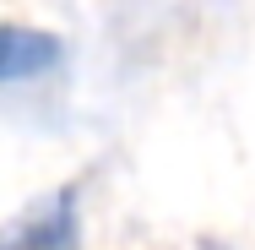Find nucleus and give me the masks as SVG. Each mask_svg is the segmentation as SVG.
Segmentation results:
<instances>
[{"label": "nucleus", "instance_id": "1", "mask_svg": "<svg viewBox=\"0 0 255 250\" xmlns=\"http://www.w3.org/2000/svg\"><path fill=\"white\" fill-rule=\"evenodd\" d=\"M0 250H82V223H76V196L54 191L22 218L0 229Z\"/></svg>", "mask_w": 255, "mask_h": 250}, {"label": "nucleus", "instance_id": "2", "mask_svg": "<svg viewBox=\"0 0 255 250\" xmlns=\"http://www.w3.org/2000/svg\"><path fill=\"white\" fill-rule=\"evenodd\" d=\"M60 60H65V44L54 33L27 27V22H0V87L38 82V76H49Z\"/></svg>", "mask_w": 255, "mask_h": 250}]
</instances>
